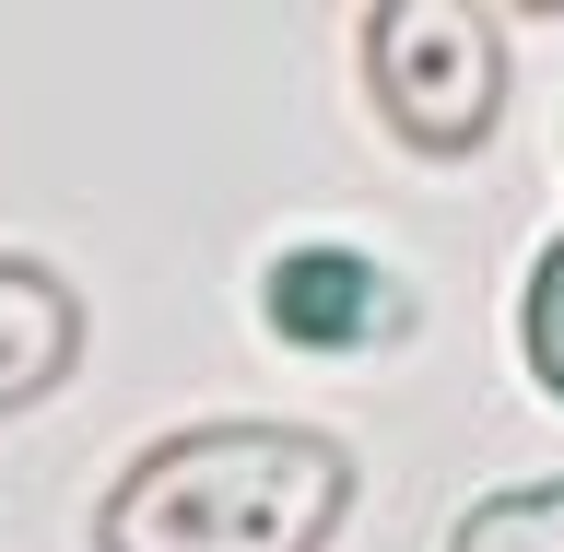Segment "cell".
Masks as SVG:
<instances>
[{
  "mask_svg": "<svg viewBox=\"0 0 564 552\" xmlns=\"http://www.w3.org/2000/svg\"><path fill=\"white\" fill-rule=\"evenodd\" d=\"M352 506V458L306 423H200L130 458L106 494V552H317Z\"/></svg>",
  "mask_w": 564,
  "mask_h": 552,
  "instance_id": "1",
  "label": "cell"
},
{
  "mask_svg": "<svg viewBox=\"0 0 564 552\" xmlns=\"http://www.w3.org/2000/svg\"><path fill=\"white\" fill-rule=\"evenodd\" d=\"M365 83L412 153H470V141H494V106H506V35L482 12L412 0V12L365 24Z\"/></svg>",
  "mask_w": 564,
  "mask_h": 552,
  "instance_id": "2",
  "label": "cell"
},
{
  "mask_svg": "<svg viewBox=\"0 0 564 552\" xmlns=\"http://www.w3.org/2000/svg\"><path fill=\"white\" fill-rule=\"evenodd\" d=\"M259 317L306 353H365L400 329V282L377 259H352V247H282L271 282H259Z\"/></svg>",
  "mask_w": 564,
  "mask_h": 552,
  "instance_id": "3",
  "label": "cell"
},
{
  "mask_svg": "<svg viewBox=\"0 0 564 552\" xmlns=\"http://www.w3.org/2000/svg\"><path fill=\"white\" fill-rule=\"evenodd\" d=\"M70 365H83V306H70V282L35 271V259H0V412H35Z\"/></svg>",
  "mask_w": 564,
  "mask_h": 552,
  "instance_id": "4",
  "label": "cell"
},
{
  "mask_svg": "<svg viewBox=\"0 0 564 552\" xmlns=\"http://www.w3.org/2000/svg\"><path fill=\"white\" fill-rule=\"evenodd\" d=\"M447 552H564V483H506L447 529Z\"/></svg>",
  "mask_w": 564,
  "mask_h": 552,
  "instance_id": "5",
  "label": "cell"
},
{
  "mask_svg": "<svg viewBox=\"0 0 564 552\" xmlns=\"http://www.w3.org/2000/svg\"><path fill=\"white\" fill-rule=\"evenodd\" d=\"M529 365H541V388L564 400V236L541 247V271H529Z\"/></svg>",
  "mask_w": 564,
  "mask_h": 552,
  "instance_id": "6",
  "label": "cell"
}]
</instances>
